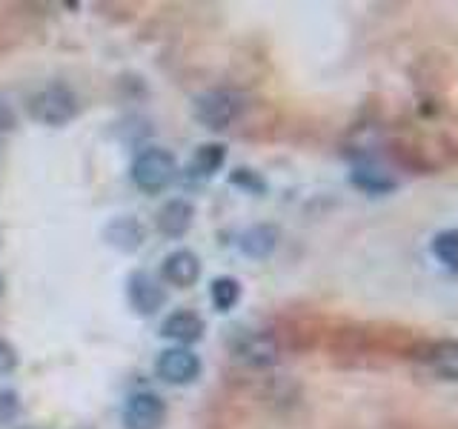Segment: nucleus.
I'll return each mask as SVG.
<instances>
[{"label": "nucleus", "instance_id": "f257e3e1", "mask_svg": "<svg viewBox=\"0 0 458 429\" xmlns=\"http://www.w3.org/2000/svg\"><path fill=\"white\" fill-rule=\"evenodd\" d=\"M175 172H178V161L175 155L169 149L161 147H152V149H143L135 164H132V181L140 192L147 195H157L164 192L166 186L175 181Z\"/></svg>", "mask_w": 458, "mask_h": 429}, {"label": "nucleus", "instance_id": "f03ea898", "mask_svg": "<svg viewBox=\"0 0 458 429\" xmlns=\"http://www.w3.org/2000/svg\"><path fill=\"white\" fill-rule=\"evenodd\" d=\"M32 114L49 126H64L78 114V97L66 83H49L32 97Z\"/></svg>", "mask_w": 458, "mask_h": 429}, {"label": "nucleus", "instance_id": "7ed1b4c3", "mask_svg": "<svg viewBox=\"0 0 458 429\" xmlns=\"http://www.w3.org/2000/svg\"><path fill=\"white\" fill-rule=\"evenodd\" d=\"M238 112H241V100L233 92L212 89L195 97V118L207 129H226L238 118Z\"/></svg>", "mask_w": 458, "mask_h": 429}, {"label": "nucleus", "instance_id": "20e7f679", "mask_svg": "<svg viewBox=\"0 0 458 429\" xmlns=\"http://www.w3.org/2000/svg\"><path fill=\"white\" fill-rule=\"evenodd\" d=\"M155 372H157V378L166 383L186 386L200 375V358L186 347H169L157 355Z\"/></svg>", "mask_w": 458, "mask_h": 429}, {"label": "nucleus", "instance_id": "39448f33", "mask_svg": "<svg viewBox=\"0 0 458 429\" xmlns=\"http://www.w3.org/2000/svg\"><path fill=\"white\" fill-rule=\"evenodd\" d=\"M166 421V404L155 392H135L126 400L123 426L126 429H161Z\"/></svg>", "mask_w": 458, "mask_h": 429}, {"label": "nucleus", "instance_id": "423d86ee", "mask_svg": "<svg viewBox=\"0 0 458 429\" xmlns=\"http://www.w3.org/2000/svg\"><path fill=\"white\" fill-rule=\"evenodd\" d=\"M126 292H129V304L140 315H155L166 304V290L161 286V281L149 275V272H132L126 283Z\"/></svg>", "mask_w": 458, "mask_h": 429}, {"label": "nucleus", "instance_id": "0eeeda50", "mask_svg": "<svg viewBox=\"0 0 458 429\" xmlns=\"http://www.w3.org/2000/svg\"><path fill=\"white\" fill-rule=\"evenodd\" d=\"M192 218H195V206L190 204V200L172 198L161 209H157L155 226H157V232H161L164 238H183L186 232H190Z\"/></svg>", "mask_w": 458, "mask_h": 429}, {"label": "nucleus", "instance_id": "6e6552de", "mask_svg": "<svg viewBox=\"0 0 458 429\" xmlns=\"http://www.w3.org/2000/svg\"><path fill=\"white\" fill-rule=\"evenodd\" d=\"M161 275L169 286H178V290H190L200 278V261L198 255L190 249H175L164 257L161 264Z\"/></svg>", "mask_w": 458, "mask_h": 429}, {"label": "nucleus", "instance_id": "1a4fd4ad", "mask_svg": "<svg viewBox=\"0 0 458 429\" xmlns=\"http://www.w3.org/2000/svg\"><path fill=\"white\" fill-rule=\"evenodd\" d=\"M204 329H207V324H204V318H200L198 312L178 309V312H172V315H166V318H164L161 335L166 341L181 343V347H190V343L204 338Z\"/></svg>", "mask_w": 458, "mask_h": 429}, {"label": "nucleus", "instance_id": "9d476101", "mask_svg": "<svg viewBox=\"0 0 458 429\" xmlns=\"http://www.w3.org/2000/svg\"><path fill=\"white\" fill-rule=\"evenodd\" d=\"M235 355L238 361L250 366H272L278 361V343L264 332H252L247 338H241Z\"/></svg>", "mask_w": 458, "mask_h": 429}, {"label": "nucleus", "instance_id": "9b49d317", "mask_svg": "<svg viewBox=\"0 0 458 429\" xmlns=\"http://www.w3.org/2000/svg\"><path fill=\"white\" fill-rule=\"evenodd\" d=\"M427 366L444 381H458V341H438L429 343L424 355Z\"/></svg>", "mask_w": 458, "mask_h": 429}, {"label": "nucleus", "instance_id": "f8f14e48", "mask_svg": "<svg viewBox=\"0 0 458 429\" xmlns=\"http://www.w3.org/2000/svg\"><path fill=\"white\" fill-rule=\"evenodd\" d=\"M276 247H278V229L276 226L258 223V226L247 229V232L241 235V252L255 257V261H264V257H269Z\"/></svg>", "mask_w": 458, "mask_h": 429}, {"label": "nucleus", "instance_id": "ddd939ff", "mask_svg": "<svg viewBox=\"0 0 458 429\" xmlns=\"http://www.w3.org/2000/svg\"><path fill=\"white\" fill-rule=\"evenodd\" d=\"M352 186H358V189L367 195H386V192H393L398 183L390 172H384L372 164H361L352 169Z\"/></svg>", "mask_w": 458, "mask_h": 429}, {"label": "nucleus", "instance_id": "4468645a", "mask_svg": "<svg viewBox=\"0 0 458 429\" xmlns=\"http://www.w3.org/2000/svg\"><path fill=\"white\" fill-rule=\"evenodd\" d=\"M226 161V147L224 143H204V147H198L195 155H192V164H190V172L198 178H212L215 172H218Z\"/></svg>", "mask_w": 458, "mask_h": 429}, {"label": "nucleus", "instance_id": "2eb2a0df", "mask_svg": "<svg viewBox=\"0 0 458 429\" xmlns=\"http://www.w3.org/2000/svg\"><path fill=\"white\" fill-rule=\"evenodd\" d=\"M209 298H212V304H215V309H218V312L235 309L238 300H241V283H238V278H233V275L215 278L212 286H209Z\"/></svg>", "mask_w": 458, "mask_h": 429}, {"label": "nucleus", "instance_id": "dca6fc26", "mask_svg": "<svg viewBox=\"0 0 458 429\" xmlns=\"http://www.w3.org/2000/svg\"><path fill=\"white\" fill-rule=\"evenodd\" d=\"M109 240L121 249H138L143 240V229L135 218H121L109 226Z\"/></svg>", "mask_w": 458, "mask_h": 429}, {"label": "nucleus", "instance_id": "f3484780", "mask_svg": "<svg viewBox=\"0 0 458 429\" xmlns=\"http://www.w3.org/2000/svg\"><path fill=\"white\" fill-rule=\"evenodd\" d=\"M429 252H433L438 261L447 269H458V229H444L429 243Z\"/></svg>", "mask_w": 458, "mask_h": 429}, {"label": "nucleus", "instance_id": "a211bd4d", "mask_svg": "<svg viewBox=\"0 0 458 429\" xmlns=\"http://www.w3.org/2000/svg\"><path fill=\"white\" fill-rule=\"evenodd\" d=\"M21 415V398L14 390H0V426L12 424Z\"/></svg>", "mask_w": 458, "mask_h": 429}, {"label": "nucleus", "instance_id": "6ab92c4d", "mask_svg": "<svg viewBox=\"0 0 458 429\" xmlns=\"http://www.w3.org/2000/svg\"><path fill=\"white\" fill-rule=\"evenodd\" d=\"M233 183L243 186V189H250V192H264V181L258 178L252 169H235L233 172Z\"/></svg>", "mask_w": 458, "mask_h": 429}, {"label": "nucleus", "instance_id": "aec40b11", "mask_svg": "<svg viewBox=\"0 0 458 429\" xmlns=\"http://www.w3.org/2000/svg\"><path fill=\"white\" fill-rule=\"evenodd\" d=\"M14 366H18V352L6 338H0V375H9Z\"/></svg>", "mask_w": 458, "mask_h": 429}, {"label": "nucleus", "instance_id": "412c9836", "mask_svg": "<svg viewBox=\"0 0 458 429\" xmlns=\"http://www.w3.org/2000/svg\"><path fill=\"white\" fill-rule=\"evenodd\" d=\"M14 126V112L9 109L6 100H0V132H9Z\"/></svg>", "mask_w": 458, "mask_h": 429}, {"label": "nucleus", "instance_id": "4be33fe9", "mask_svg": "<svg viewBox=\"0 0 458 429\" xmlns=\"http://www.w3.org/2000/svg\"><path fill=\"white\" fill-rule=\"evenodd\" d=\"M0 292H4V278H0Z\"/></svg>", "mask_w": 458, "mask_h": 429}, {"label": "nucleus", "instance_id": "5701e85b", "mask_svg": "<svg viewBox=\"0 0 458 429\" xmlns=\"http://www.w3.org/2000/svg\"><path fill=\"white\" fill-rule=\"evenodd\" d=\"M78 429H89V426H78Z\"/></svg>", "mask_w": 458, "mask_h": 429}, {"label": "nucleus", "instance_id": "b1692460", "mask_svg": "<svg viewBox=\"0 0 458 429\" xmlns=\"http://www.w3.org/2000/svg\"><path fill=\"white\" fill-rule=\"evenodd\" d=\"M23 429H35V426H23Z\"/></svg>", "mask_w": 458, "mask_h": 429}]
</instances>
